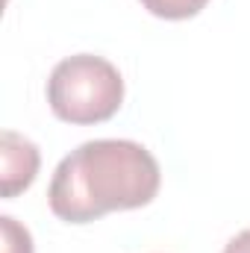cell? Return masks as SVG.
<instances>
[{"instance_id": "4", "label": "cell", "mask_w": 250, "mask_h": 253, "mask_svg": "<svg viewBox=\"0 0 250 253\" xmlns=\"http://www.w3.org/2000/svg\"><path fill=\"white\" fill-rule=\"evenodd\" d=\"M209 0H141V6L156 15V18H165V21H186L194 18Z\"/></svg>"}, {"instance_id": "1", "label": "cell", "mask_w": 250, "mask_h": 253, "mask_svg": "<svg viewBox=\"0 0 250 253\" xmlns=\"http://www.w3.org/2000/svg\"><path fill=\"white\" fill-rule=\"evenodd\" d=\"M159 183V162L147 147L126 138H94L56 165L47 200L56 218L88 224L109 212L147 206Z\"/></svg>"}, {"instance_id": "6", "label": "cell", "mask_w": 250, "mask_h": 253, "mask_svg": "<svg viewBox=\"0 0 250 253\" xmlns=\"http://www.w3.org/2000/svg\"><path fill=\"white\" fill-rule=\"evenodd\" d=\"M224 253H250V230H242L236 239H230Z\"/></svg>"}, {"instance_id": "2", "label": "cell", "mask_w": 250, "mask_h": 253, "mask_svg": "<svg viewBox=\"0 0 250 253\" xmlns=\"http://www.w3.org/2000/svg\"><path fill=\"white\" fill-rule=\"evenodd\" d=\"M47 103L68 124L109 121L124 103V80L118 68L94 53L68 56L50 71Z\"/></svg>"}, {"instance_id": "5", "label": "cell", "mask_w": 250, "mask_h": 253, "mask_svg": "<svg viewBox=\"0 0 250 253\" xmlns=\"http://www.w3.org/2000/svg\"><path fill=\"white\" fill-rule=\"evenodd\" d=\"M0 236H3V253H33V236L27 227H21L12 215L0 218Z\"/></svg>"}, {"instance_id": "3", "label": "cell", "mask_w": 250, "mask_h": 253, "mask_svg": "<svg viewBox=\"0 0 250 253\" xmlns=\"http://www.w3.org/2000/svg\"><path fill=\"white\" fill-rule=\"evenodd\" d=\"M3 147H0V180H3V197H15L24 189L33 186L36 174H39V165H42V156H39V147L15 132V129H3Z\"/></svg>"}]
</instances>
